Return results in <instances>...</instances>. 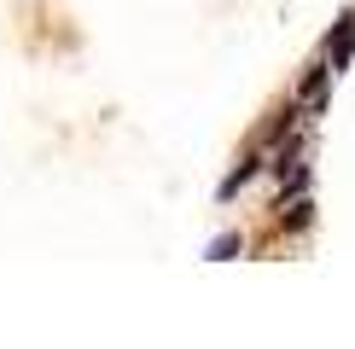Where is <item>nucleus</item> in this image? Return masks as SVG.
I'll list each match as a JSON object with an SVG mask.
<instances>
[{"mask_svg": "<svg viewBox=\"0 0 355 349\" xmlns=\"http://www.w3.org/2000/svg\"><path fill=\"white\" fill-rule=\"evenodd\" d=\"M210 262H227V256H239V233H227V239H216L210 251H204Z\"/></svg>", "mask_w": 355, "mask_h": 349, "instance_id": "obj_2", "label": "nucleus"}, {"mask_svg": "<svg viewBox=\"0 0 355 349\" xmlns=\"http://www.w3.org/2000/svg\"><path fill=\"white\" fill-rule=\"evenodd\" d=\"M349 58H355V18L344 12V18H338V29H332V41H327V64L344 70Z\"/></svg>", "mask_w": 355, "mask_h": 349, "instance_id": "obj_1", "label": "nucleus"}]
</instances>
